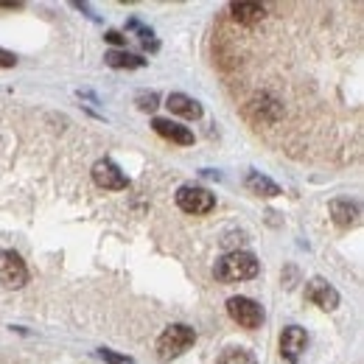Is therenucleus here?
Returning a JSON list of instances; mask_svg holds the SVG:
<instances>
[{
  "mask_svg": "<svg viewBox=\"0 0 364 364\" xmlns=\"http://www.w3.org/2000/svg\"><path fill=\"white\" fill-rule=\"evenodd\" d=\"M157 92H137V107L143 109V112H151L154 107H157Z\"/></svg>",
  "mask_w": 364,
  "mask_h": 364,
  "instance_id": "obj_17",
  "label": "nucleus"
},
{
  "mask_svg": "<svg viewBox=\"0 0 364 364\" xmlns=\"http://www.w3.org/2000/svg\"><path fill=\"white\" fill-rule=\"evenodd\" d=\"M219 364H258V362H255V353L247 350V348H228L219 356Z\"/></svg>",
  "mask_w": 364,
  "mask_h": 364,
  "instance_id": "obj_15",
  "label": "nucleus"
},
{
  "mask_svg": "<svg viewBox=\"0 0 364 364\" xmlns=\"http://www.w3.org/2000/svg\"><path fill=\"white\" fill-rule=\"evenodd\" d=\"M228 314L232 322H238L241 328H250V331L261 328V322H264V309L250 297H230Z\"/></svg>",
  "mask_w": 364,
  "mask_h": 364,
  "instance_id": "obj_4",
  "label": "nucleus"
},
{
  "mask_svg": "<svg viewBox=\"0 0 364 364\" xmlns=\"http://www.w3.org/2000/svg\"><path fill=\"white\" fill-rule=\"evenodd\" d=\"M104 62H107L109 68H127V70H137V68H143V65H146V59H143V56L127 53V50H109V53L104 56Z\"/></svg>",
  "mask_w": 364,
  "mask_h": 364,
  "instance_id": "obj_14",
  "label": "nucleus"
},
{
  "mask_svg": "<svg viewBox=\"0 0 364 364\" xmlns=\"http://www.w3.org/2000/svg\"><path fill=\"white\" fill-rule=\"evenodd\" d=\"M92 180H95L98 188H104V191H124L129 185V180L124 177V171L115 163H109V160H98L92 166Z\"/></svg>",
  "mask_w": 364,
  "mask_h": 364,
  "instance_id": "obj_8",
  "label": "nucleus"
},
{
  "mask_svg": "<svg viewBox=\"0 0 364 364\" xmlns=\"http://www.w3.org/2000/svg\"><path fill=\"white\" fill-rule=\"evenodd\" d=\"M230 14H232V20H238V23L255 26V23H261V20H264L267 9H264V6H258V3H232V6H230Z\"/></svg>",
  "mask_w": 364,
  "mask_h": 364,
  "instance_id": "obj_11",
  "label": "nucleus"
},
{
  "mask_svg": "<svg viewBox=\"0 0 364 364\" xmlns=\"http://www.w3.org/2000/svg\"><path fill=\"white\" fill-rule=\"evenodd\" d=\"M107 40H109L112 46H127V37H124L121 31H107Z\"/></svg>",
  "mask_w": 364,
  "mask_h": 364,
  "instance_id": "obj_19",
  "label": "nucleus"
},
{
  "mask_svg": "<svg viewBox=\"0 0 364 364\" xmlns=\"http://www.w3.org/2000/svg\"><path fill=\"white\" fill-rule=\"evenodd\" d=\"M306 348H309V336H306V331L303 328H297V325H289L283 333H280V356L286 359V362H300V356L306 353Z\"/></svg>",
  "mask_w": 364,
  "mask_h": 364,
  "instance_id": "obj_6",
  "label": "nucleus"
},
{
  "mask_svg": "<svg viewBox=\"0 0 364 364\" xmlns=\"http://www.w3.org/2000/svg\"><path fill=\"white\" fill-rule=\"evenodd\" d=\"M258 269H261V264H258V258L252 252H230V255H225L216 264L213 272H216L219 280H225V283H241V280L255 277Z\"/></svg>",
  "mask_w": 364,
  "mask_h": 364,
  "instance_id": "obj_2",
  "label": "nucleus"
},
{
  "mask_svg": "<svg viewBox=\"0 0 364 364\" xmlns=\"http://www.w3.org/2000/svg\"><path fill=\"white\" fill-rule=\"evenodd\" d=\"M244 185H247V191H250V193H255V196H267V199L280 193L277 182H272L269 177H264V174H258V171H250V174H247V180H244Z\"/></svg>",
  "mask_w": 364,
  "mask_h": 364,
  "instance_id": "obj_12",
  "label": "nucleus"
},
{
  "mask_svg": "<svg viewBox=\"0 0 364 364\" xmlns=\"http://www.w3.org/2000/svg\"><path fill=\"white\" fill-rule=\"evenodd\" d=\"M26 280H28V269H26L23 258L11 250H3L0 252V283L6 289H20V286H26Z\"/></svg>",
  "mask_w": 364,
  "mask_h": 364,
  "instance_id": "obj_5",
  "label": "nucleus"
},
{
  "mask_svg": "<svg viewBox=\"0 0 364 364\" xmlns=\"http://www.w3.org/2000/svg\"><path fill=\"white\" fill-rule=\"evenodd\" d=\"M151 127H154V132H157V135L166 137V140H171V143H180V146H191V143H193V132H191L188 127L174 124V121L154 118V121H151Z\"/></svg>",
  "mask_w": 364,
  "mask_h": 364,
  "instance_id": "obj_9",
  "label": "nucleus"
},
{
  "mask_svg": "<svg viewBox=\"0 0 364 364\" xmlns=\"http://www.w3.org/2000/svg\"><path fill=\"white\" fill-rule=\"evenodd\" d=\"M193 342H196V331L191 325H182V322L180 325H168L157 339V359L171 362V359L182 356Z\"/></svg>",
  "mask_w": 364,
  "mask_h": 364,
  "instance_id": "obj_1",
  "label": "nucleus"
},
{
  "mask_svg": "<svg viewBox=\"0 0 364 364\" xmlns=\"http://www.w3.org/2000/svg\"><path fill=\"white\" fill-rule=\"evenodd\" d=\"M98 356H101L107 364H135L129 356H121V353H115V350H109V348H101Z\"/></svg>",
  "mask_w": 364,
  "mask_h": 364,
  "instance_id": "obj_16",
  "label": "nucleus"
},
{
  "mask_svg": "<svg viewBox=\"0 0 364 364\" xmlns=\"http://www.w3.org/2000/svg\"><path fill=\"white\" fill-rule=\"evenodd\" d=\"M306 300L319 306L322 311H333V309L339 306V291H336L328 280L314 277V280H309V286H306Z\"/></svg>",
  "mask_w": 364,
  "mask_h": 364,
  "instance_id": "obj_7",
  "label": "nucleus"
},
{
  "mask_svg": "<svg viewBox=\"0 0 364 364\" xmlns=\"http://www.w3.org/2000/svg\"><path fill=\"white\" fill-rule=\"evenodd\" d=\"M14 62H17L14 53H9V50L0 48V68H14Z\"/></svg>",
  "mask_w": 364,
  "mask_h": 364,
  "instance_id": "obj_18",
  "label": "nucleus"
},
{
  "mask_svg": "<svg viewBox=\"0 0 364 364\" xmlns=\"http://www.w3.org/2000/svg\"><path fill=\"white\" fill-rule=\"evenodd\" d=\"M177 205L185 213H193V216H205L216 208V196L208 191V188H199V185H182L177 191Z\"/></svg>",
  "mask_w": 364,
  "mask_h": 364,
  "instance_id": "obj_3",
  "label": "nucleus"
},
{
  "mask_svg": "<svg viewBox=\"0 0 364 364\" xmlns=\"http://www.w3.org/2000/svg\"><path fill=\"white\" fill-rule=\"evenodd\" d=\"M331 216H333V222H336L339 228H353L359 210H356V205H350V202H345V199H336V202H331Z\"/></svg>",
  "mask_w": 364,
  "mask_h": 364,
  "instance_id": "obj_13",
  "label": "nucleus"
},
{
  "mask_svg": "<svg viewBox=\"0 0 364 364\" xmlns=\"http://www.w3.org/2000/svg\"><path fill=\"white\" fill-rule=\"evenodd\" d=\"M166 107H168L174 115H182V118H188V121L202 118V107H199V101H193V98L185 95V92H171V95L166 98Z\"/></svg>",
  "mask_w": 364,
  "mask_h": 364,
  "instance_id": "obj_10",
  "label": "nucleus"
}]
</instances>
